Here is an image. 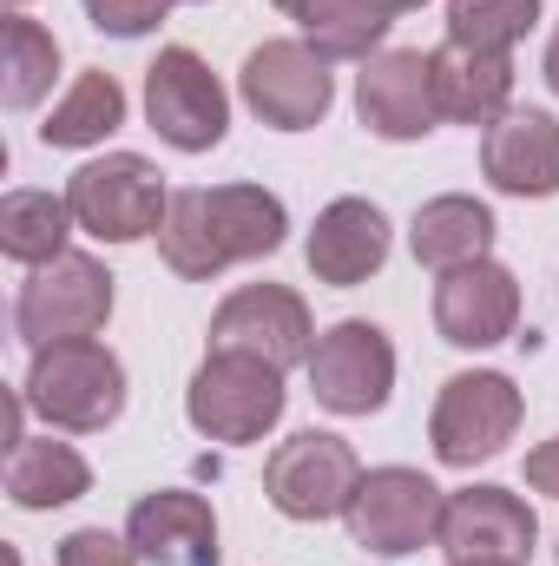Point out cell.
<instances>
[{
  "label": "cell",
  "mask_w": 559,
  "mask_h": 566,
  "mask_svg": "<svg viewBox=\"0 0 559 566\" xmlns=\"http://www.w3.org/2000/svg\"><path fill=\"white\" fill-rule=\"evenodd\" d=\"M0 99L13 106V113H27V106H40L46 93H53V73H60V40L40 27V20H27V13H7V27H0Z\"/></svg>",
  "instance_id": "cb8c5ba5"
},
{
  "label": "cell",
  "mask_w": 559,
  "mask_h": 566,
  "mask_svg": "<svg viewBox=\"0 0 559 566\" xmlns=\"http://www.w3.org/2000/svg\"><path fill=\"white\" fill-rule=\"evenodd\" d=\"M66 205H73V224L99 244H139V238H158L165 231V178L158 165L139 158V151H106L93 165H80L66 178Z\"/></svg>",
  "instance_id": "277c9868"
},
{
  "label": "cell",
  "mask_w": 559,
  "mask_h": 566,
  "mask_svg": "<svg viewBox=\"0 0 559 566\" xmlns=\"http://www.w3.org/2000/svg\"><path fill=\"white\" fill-rule=\"evenodd\" d=\"M540 20V0H447V40L481 53H514Z\"/></svg>",
  "instance_id": "d4e9b609"
},
{
  "label": "cell",
  "mask_w": 559,
  "mask_h": 566,
  "mask_svg": "<svg viewBox=\"0 0 559 566\" xmlns=\"http://www.w3.org/2000/svg\"><path fill=\"white\" fill-rule=\"evenodd\" d=\"M481 171L507 198H553L559 191V119L540 106H507L487 139H481Z\"/></svg>",
  "instance_id": "2e32d148"
},
{
  "label": "cell",
  "mask_w": 559,
  "mask_h": 566,
  "mask_svg": "<svg viewBox=\"0 0 559 566\" xmlns=\"http://www.w3.org/2000/svg\"><path fill=\"white\" fill-rule=\"evenodd\" d=\"M126 541L151 566H218V514L191 488H158L133 507Z\"/></svg>",
  "instance_id": "ac0fdd59"
},
{
  "label": "cell",
  "mask_w": 559,
  "mask_h": 566,
  "mask_svg": "<svg viewBox=\"0 0 559 566\" xmlns=\"http://www.w3.org/2000/svg\"><path fill=\"white\" fill-rule=\"evenodd\" d=\"M86 488H93V468H86L80 448H66V441H53V434L13 441V454H7V501H13V507L46 514V507L80 501Z\"/></svg>",
  "instance_id": "44dd1931"
},
{
  "label": "cell",
  "mask_w": 559,
  "mask_h": 566,
  "mask_svg": "<svg viewBox=\"0 0 559 566\" xmlns=\"http://www.w3.org/2000/svg\"><path fill=\"white\" fill-rule=\"evenodd\" d=\"M126 126V86L113 80V73H80L73 80V93L46 113V126H40V139L46 145H60V151H80V145H99V139H113Z\"/></svg>",
  "instance_id": "603a6c76"
},
{
  "label": "cell",
  "mask_w": 559,
  "mask_h": 566,
  "mask_svg": "<svg viewBox=\"0 0 559 566\" xmlns=\"http://www.w3.org/2000/svg\"><path fill=\"white\" fill-rule=\"evenodd\" d=\"M514 323H520V283H514L507 264L474 258L461 271H441V283H434V329H441V343L494 349V343L514 336Z\"/></svg>",
  "instance_id": "5bb4252c"
},
{
  "label": "cell",
  "mask_w": 559,
  "mask_h": 566,
  "mask_svg": "<svg viewBox=\"0 0 559 566\" xmlns=\"http://www.w3.org/2000/svg\"><path fill=\"white\" fill-rule=\"evenodd\" d=\"M441 507H447V494L421 468H369L356 481V501H349L342 521H349L356 547H369L382 560H402V554H415V547L434 541Z\"/></svg>",
  "instance_id": "ba28073f"
},
{
  "label": "cell",
  "mask_w": 559,
  "mask_h": 566,
  "mask_svg": "<svg viewBox=\"0 0 559 566\" xmlns=\"http://www.w3.org/2000/svg\"><path fill=\"white\" fill-rule=\"evenodd\" d=\"M487 244H494V211L467 191L428 198L415 211V224H409V251L428 271H461V264L487 258Z\"/></svg>",
  "instance_id": "ffe728a7"
},
{
  "label": "cell",
  "mask_w": 559,
  "mask_h": 566,
  "mask_svg": "<svg viewBox=\"0 0 559 566\" xmlns=\"http://www.w3.org/2000/svg\"><path fill=\"white\" fill-rule=\"evenodd\" d=\"M527 488L559 501V434H553V441H540V448L527 454Z\"/></svg>",
  "instance_id": "83f0119b"
},
{
  "label": "cell",
  "mask_w": 559,
  "mask_h": 566,
  "mask_svg": "<svg viewBox=\"0 0 559 566\" xmlns=\"http://www.w3.org/2000/svg\"><path fill=\"white\" fill-rule=\"evenodd\" d=\"M20 396H27V409L46 428L99 434V428L119 422V409H126V363L99 336H73V343L33 349V369H27Z\"/></svg>",
  "instance_id": "7a4b0ae2"
},
{
  "label": "cell",
  "mask_w": 559,
  "mask_h": 566,
  "mask_svg": "<svg viewBox=\"0 0 559 566\" xmlns=\"http://www.w3.org/2000/svg\"><path fill=\"white\" fill-rule=\"evenodd\" d=\"M60 566H139V547L106 527H80L60 541Z\"/></svg>",
  "instance_id": "4316f807"
},
{
  "label": "cell",
  "mask_w": 559,
  "mask_h": 566,
  "mask_svg": "<svg viewBox=\"0 0 559 566\" xmlns=\"http://www.w3.org/2000/svg\"><path fill=\"white\" fill-rule=\"evenodd\" d=\"M165 7H171V0H86L93 27L113 33V40H139V33H151V27L165 20Z\"/></svg>",
  "instance_id": "484cf974"
},
{
  "label": "cell",
  "mask_w": 559,
  "mask_h": 566,
  "mask_svg": "<svg viewBox=\"0 0 559 566\" xmlns=\"http://www.w3.org/2000/svg\"><path fill=\"white\" fill-rule=\"evenodd\" d=\"M547 86L559 93V27H553V40H547Z\"/></svg>",
  "instance_id": "f1b7e54d"
},
{
  "label": "cell",
  "mask_w": 559,
  "mask_h": 566,
  "mask_svg": "<svg viewBox=\"0 0 559 566\" xmlns=\"http://www.w3.org/2000/svg\"><path fill=\"white\" fill-rule=\"evenodd\" d=\"M283 231H289V211H283L277 191H264V185H191L171 198L158 251L178 277L204 283L231 264L283 251Z\"/></svg>",
  "instance_id": "6da1fadb"
},
{
  "label": "cell",
  "mask_w": 559,
  "mask_h": 566,
  "mask_svg": "<svg viewBox=\"0 0 559 566\" xmlns=\"http://www.w3.org/2000/svg\"><path fill=\"white\" fill-rule=\"evenodd\" d=\"M106 316H113V271L99 258H80V251L40 264L33 277L20 283V303H13V329H20L27 349L99 336Z\"/></svg>",
  "instance_id": "5b68a950"
},
{
  "label": "cell",
  "mask_w": 559,
  "mask_h": 566,
  "mask_svg": "<svg viewBox=\"0 0 559 566\" xmlns=\"http://www.w3.org/2000/svg\"><path fill=\"white\" fill-rule=\"evenodd\" d=\"M356 481H362V461L342 434H323V428H303L277 441V454L264 461V494L283 521H336L349 514L356 501Z\"/></svg>",
  "instance_id": "52a82bcc"
},
{
  "label": "cell",
  "mask_w": 559,
  "mask_h": 566,
  "mask_svg": "<svg viewBox=\"0 0 559 566\" xmlns=\"http://www.w3.org/2000/svg\"><path fill=\"white\" fill-rule=\"evenodd\" d=\"M80 224H73V205L66 198H53V191H7L0 198V251L13 258V264H53V258H66V238H73Z\"/></svg>",
  "instance_id": "7402d4cb"
},
{
  "label": "cell",
  "mask_w": 559,
  "mask_h": 566,
  "mask_svg": "<svg viewBox=\"0 0 559 566\" xmlns=\"http://www.w3.org/2000/svg\"><path fill=\"white\" fill-rule=\"evenodd\" d=\"M238 86H244V106L264 126H277V133H309L329 113V99H336L329 60L309 40H264V46H251Z\"/></svg>",
  "instance_id": "8fae6325"
},
{
  "label": "cell",
  "mask_w": 559,
  "mask_h": 566,
  "mask_svg": "<svg viewBox=\"0 0 559 566\" xmlns=\"http://www.w3.org/2000/svg\"><path fill=\"white\" fill-rule=\"evenodd\" d=\"M283 369H271L264 356H238V349H211L184 389V416L204 441H224V448H244V441H264L283 422Z\"/></svg>",
  "instance_id": "3957f363"
},
{
  "label": "cell",
  "mask_w": 559,
  "mask_h": 566,
  "mask_svg": "<svg viewBox=\"0 0 559 566\" xmlns=\"http://www.w3.org/2000/svg\"><path fill=\"white\" fill-rule=\"evenodd\" d=\"M303 369H309V389L329 416H376L395 389V343L376 323L349 316V323L316 336Z\"/></svg>",
  "instance_id": "30bf717a"
},
{
  "label": "cell",
  "mask_w": 559,
  "mask_h": 566,
  "mask_svg": "<svg viewBox=\"0 0 559 566\" xmlns=\"http://www.w3.org/2000/svg\"><path fill=\"white\" fill-rule=\"evenodd\" d=\"M514 428H520V389L500 369H467L441 382L428 441L441 468H474V461H494L514 441Z\"/></svg>",
  "instance_id": "8992f818"
},
{
  "label": "cell",
  "mask_w": 559,
  "mask_h": 566,
  "mask_svg": "<svg viewBox=\"0 0 559 566\" xmlns=\"http://www.w3.org/2000/svg\"><path fill=\"white\" fill-rule=\"evenodd\" d=\"M447 566H500V560H447Z\"/></svg>",
  "instance_id": "1f68e13d"
},
{
  "label": "cell",
  "mask_w": 559,
  "mask_h": 566,
  "mask_svg": "<svg viewBox=\"0 0 559 566\" xmlns=\"http://www.w3.org/2000/svg\"><path fill=\"white\" fill-rule=\"evenodd\" d=\"M283 13H289V20H296V13H303V7H309V0H277Z\"/></svg>",
  "instance_id": "4dcf8cb0"
},
{
  "label": "cell",
  "mask_w": 559,
  "mask_h": 566,
  "mask_svg": "<svg viewBox=\"0 0 559 566\" xmlns=\"http://www.w3.org/2000/svg\"><path fill=\"white\" fill-rule=\"evenodd\" d=\"M211 349H238V356H264L271 369H296L316 349V323L309 303L289 283H244L218 303L211 316Z\"/></svg>",
  "instance_id": "7c38bea8"
},
{
  "label": "cell",
  "mask_w": 559,
  "mask_h": 566,
  "mask_svg": "<svg viewBox=\"0 0 559 566\" xmlns=\"http://www.w3.org/2000/svg\"><path fill=\"white\" fill-rule=\"evenodd\" d=\"M534 541H540V521L514 488H461V494H447L441 527H434V547L447 560L527 566Z\"/></svg>",
  "instance_id": "4fadbf2b"
},
{
  "label": "cell",
  "mask_w": 559,
  "mask_h": 566,
  "mask_svg": "<svg viewBox=\"0 0 559 566\" xmlns=\"http://www.w3.org/2000/svg\"><path fill=\"white\" fill-rule=\"evenodd\" d=\"M303 258H309V277L316 283H336V290L369 283L389 264V218H382V205H369V198L323 205L316 224H309Z\"/></svg>",
  "instance_id": "e0dca14e"
},
{
  "label": "cell",
  "mask_w": 559,
  "mask_h": 566,
  "mask_svg": "<svg viewBox=\"0 0 559 566\" xmlns=\"http://www.w3.org/2000/svg\"><path fill=\"white\" fill-rule=\"evenodd\" d=\"M145 119L171 151H211L231 126V99L191 46H165L145 66Z\"/></svg>",
  "instance_id": "9c48e42d"
},
{
  "label": "cell",
  "mask_w": 559,
  "mask_h": 566,
  "mask_svg": "<svg viewBox=\"0 0 559 566\" xmlns=\"http://www.w3.org/2000/svg\"><path fill=\"white\" fill-rule=\"evenodd\" d=\"M7 7H20V0H7Z\"/></svg>",
  "instance_id": "d6a6232c"
},
{
  "label": "cell",
  "mask_w": 559,
  "mask_h": 566,
  "mask_svg": "<svg viewBox=\"0 0 559 566\" xmlns=\"http://www.w3.org/2000/svg\"><path fill=\"white\" fill-rule=\"evenodd\" d=\"M356 113L376 139L409 145L421 133H434L441 106H434V73H428V53L415 46H382L376 60H362L356 73Z\"/></svg>",
  "instance_id": "9a60e30c"
},
{
  "label": "cell",
  "mask_w": 559,
  "mask_h": 566,
  "mask_svg": "<svg viewBox=\"0 0 559 566\" xmlns=\"http://www.w3.org/2000/svg\"><path fill=\"white\" fill-rule=\"evenodd\" d=\"M376 7H382V13L395 20V13H409V7H421V0H376Z\"/></svg>",
  "instance_id": "f546056e"
},
{
  "label": "cell",
  "mask_w": 559,
  "mask_h": 566,
  "mask_svg": "<svg viewBox=\"0 0 559 566\" xmlns=\"http://www.w3.org/2000/svg\"><path fill=\"white\" fill-rule=\"evenodd\" d=\"M428 73H434V106L441 119L454 126H494L507 113V93H514V53H481V46H434L428 53Z\"/></svg>",
  "instance_id": "d6986e66"
}]
</instances>
